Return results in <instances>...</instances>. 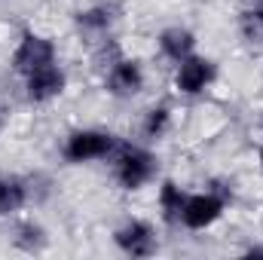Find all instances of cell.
I'll list each match as a JSON object with an SVG mask.
<instances>
[{
	"mask_svg": "<svg viewBox=\"0 0 263 260\" xmlns=\"http://www.w3.org/2000/svg\"><path fill=\"white\" fill-rule=\"evenodd\" d=\"M107 162H110L114 184L123 193H141L144 187H150L159 178V156L147 144L120 141V147L114 150V156Z\"/></svg>",
	"mask_w": 263,
	"mask_h": 260,
	"instance_id": "6da1fadb",
	"label": "cell"
},
{
	"mask_svg": "<svg viewBox=\"0 0 263 260\" xmlns=\"http://www.w3.org/2000/svg\"><path fill=\"white\" fill-rule=\"evenodd\" d=\"M120 147V138L110 129L83 126L70 129L62 141V159L67 165H89V162H107L114 150Z\"/></svg>",
	"mask_w": 263,
	"mask_h": 260,
	"instance_id": "7a4b0ae2",
	"label": "cell"
},
{
	"mask_svg": "<svg viewBox=\"0 0 263 260\" xmlns=\"http://www.w3.org/2000/svg\"><path fill=\"white\" fill-rule=\"evenodd\" d=\"M52 62H59V43H55L49 34L34 31V28L22 31L18 40H15V46H12V52H9V70H12L18 80L28 77V73L37 70V67L52 65Z\"/></svg>",
	"mask_w": 263,
	"mask_h": 260,
	"instance_id": "3957f363",
	"label": "cell"
},
{
	"mask_svg": "<svg viewBox=\"0 0 263 260\" xmlns=\"http://www.w3.org/2000/svg\"><path fill=\"white\" fill-rule=\"evenodd\" d=\"M230 202H233L230 196H223L214 187L199 190V193H187V202H184L181 217H178V227H184L187 233H205L227 214Z\"/></svg>",
	"mask_w": 263,
	"mask_h": 260,
	"instance_id": "277c9868",
	"label": "cell"
},
{
	"mask_svg": "<svg viewBox=\"0 0 263 260\" xmlns=\"http://www.w3.org/2000/svg\"><path fill=\"white\" fill-rule=\"evenodd\" d=\"M214 80H217V62L202 55V52H193V55H187L175 65L172 89L181 98H199L214 86Z\"/></svg>",
	"mask_w": 263,
	"mask_h": 260,
	"instance_id": "5b68a950",
	"label": "cell"
},
{
	"mask_svg": "<svg viewBox=\"0 0 263 260\" xmlns=\"http://www.w3.org/2000/svg\"><path fill=\"white\" fill-rule=\"evenodd\" d=\"M120 18H123V6L117 0H98L73 12V31L86 43H98V40L114 37V28Z\"/></svg>",
	"mask_w": 263,
	"mask_h": 260,
	"instance_id": "8992f818",
	"label": "cell"
},
{
	"mask_svg": "<svg viewBox=\"0 0 263 260\" xmlns=\"http://www.w3.org/2000/svg\"><path fill=\"white\" fill-rule=\"evenodd\" d=\"M65 92H67V70L62 62L37 67L28 77H22V95L31 107H46V104L59 101Z\"/></svg>",
	"mask_w": 263,
	"mask_h": 260,
	"instance_id": "52a82bcc",
	"label": "cell"
},
{
	"mask_svg": "<svg viewBox=\"0 0 263 260\" xmlns=\"http://www.w3.org/2000/svg\"><path fill=\"white\" fill-rule=\"evenodd\" d=\"M101 86L110 98L117 101H132L144 92L147 86V73H144V65L135 59V55H120L107 70H101Z\"/></svg>",
	"mask_w": 263,
	"mask_h": 260,
	"instance_id": "ba28073f",
	"label": "cell"
},
{
	"mask_svg": "<svg viewBox=\"0 0 263 260\" xmlns=\"http://www.w3.org/2000/svg\"><path fill=\"white\" fill-rule=\"evenodd\" d=\"M114 245L126 257H153L159 251V236L156 227L144 217H126L114 230Z\"/></svg>",
	"mask_w": 263,
	"mask_h": 260,
	"instance_id": "9c48e42d",
	"label": "cell"
},
{
	"mask_svg": "<svg viewBox=\"0 0 263 260\" xmlns=\"http://www.w3.org/2000/svg\"><path fill=\"white\" fill-rule=\"evenodd\" d=\"M196 31H190L187 25H168V28H162L159 34H156V49H159V55L165 59V62H172V65H178L181 59H187V55H193L196 52Z\"/></svg>",
	"mask_w": 263,
	"mask_h": 260,
	"instance_id": "30bf717a",
	"label": "cell"
},
{
	"mask_svg": "<svg viewBox=\"0 0 263 260\" xmlns=\"http://www.w3.org/2000/svg\"><path fill=\"white\" fill-rule=\"evenodd\" d=\"M31 181L15 172H0V217H15L31 202Z\"/></svg>",
	"mask_w": 263,
	"mask_h": 260,
	"instance_id": "8fae6325",
	"label": "cell"
},
{
	"mask_svg": "<svg viewBox=\"0 0 263 260\" xmlns=\"http://www.w3.org/2000/svg\"><path fill=\"white\" fill-rule=\"evenodd\" d=\"M175 126V110H172V104L168 101H153L144 114H141V123H138V132H141V138L147 141V144H156V141H162L168 132Z\"/></svg>",
	"mask_w": 263,
	"mask_h": 260,
	"instance_id": "7c38bea8",
	"label": "cell"
},
{
	"mask_svg": "<svg viewBox=\"0 0 263 260\" xmlns=\"http://www.w3.org/2000/svg\"><path fill=\"white\" fill-rule=\"evenodd\" d=\"M187 202V190L175 181V178H162L159 187H156V208H159V217L172 227H178V217H181V208Z\"/></svg>",
	"mask_w": 263,
	"mask_h": 260,
	"instance_id": "4fadbf2b",
	"label": "cell"
},
{
	"mask_svg": "<svg viewBox=\"0 0 263 260\" xmlns=\"http://www.w3.org/2000/svg\"><path fill=\"white\" fill-rule=\"evenodd\" d=\"M12 245L18 251H25V254H40L49 245V233H46V227L40 220L28 217V220H18L12 227Z\"/></svg>",
	"mask_w": 263,
	"mask_h": 260,
	"instance_id": "5bb4252c",
	"label": "cell"
},
{
	"mask_svg": "<svg viewBox=\"0 0 263 260\" xmlns=\"http://www.w3.org/2000/svg\"><path fill=\"white\" fill-rule=\"evenodd\" d=\"M239 37L251 46H263V9L260 6H245L239 12Z\"/></svg>",
	"mask_w": 263,
	"mask_h": 260,
	"instance_id": "9a60e30c",
	"label": "cell"
},
{
	"mask_svg": "<svg viewBox=\"0 0 263 260\" xmlns=\"http://www.w3.org/2000/svg\"><path fill=\"white\" fill-rule=\"evenodd\" d=\"M245 257H263V245H251V248H245Z\"/></svg>",
	"mask_w": 263,
	"mask_h": 260,
	"instance_id": "2e32d148",
	"label": "cell"
},
{
	"mask_svg": "<svg viewBox=\"0 0 263 260\" xmlns=\"http://www.w3.org/2000/svg\"><path fill=\"white\" fill-rule=\"evenodd\" d=\"M257 169H260V172H263V144H260V147H257Z\"/></svg>",
	"mask_w": 263,
	"mask_h": 260,
	"instance_id": "e0dca14e",
	"label": "cell"
},
{
	"mask_svg": "<svg viewBox=\"0 0 263 260\" xmlns=\"http://www.w3.org/2000/svg\"><path fill=\"white\" fill-rule=\"evenodd\" d=\"M251 6H260L263 9V0H251Z\"/></svg>",
	"mask_w": 263,
	"mask_h": 260,
	"instance_id": "ac0fdd59",
	"label": "cell"
},
{
	"mask_svg": "<svg viewBox=\"0 0 263 260\" xmlns=\"http://www.w3.org/2000/svg\"><path fill=\"white\" fill-rule=\"evenodd\" d=\"M260 132H263V114H260Z\"/></svg>",
	"mask_w": 263,
	"mask_h": 260,
	"instance_id": "d6986e66",
	"label": "cell"
}]
</instances>
